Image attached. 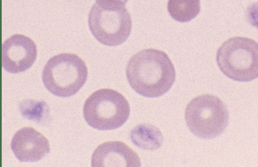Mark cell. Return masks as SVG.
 <instances>
[{"label": "cell", "mask_w": 258, "mask_h": 167, "mask_svg": "<svg viewBox=\"0 0 258 167\" xmlns=\"http://www.w3.org/2000/svg\"><path fill=\"white\" fill-rule=\"evenodd\" d=\"M126 76L131 88L147 98L164 95L176 81V71L169 56L156 49H146L133 56L126 65Z\"/></svg>", "instance_id": "obj_1"}, {"label": "cell", "mask_w": 258, "mask_h": 167, "mask_svg": "<svg viewBox=\"0 0 258 167\" xmlns=\"http://www.w3.org/2000/svg\"><path fill=\"white\" fill-rule=\"evenodd\" d=\"M88 24L97 41L108 47L123 44L132 30L126 5L114 0H97L89 13Z\"/></svg>", "instance_id": "obj_2"}, {"label": "cell", "mask_w": 258, "mask_h": 167, "mask_svg": "<svg viewBox=\"0 0 258 167\" xmlns=\"http://www.w3.org/2000/svg\"><path fill=\"white\" fill-rule=\"evenodd\" d=\"M88 78V68L76 54L61 53L47 61L42 71V82L55 96L68 98L75 95Z\"/></svg>", "instance_id": "obj_3"}, {"label": "cell", "mask_w": 258, "mask_h": 167, "mask_svg": "<svg viewBox=\"0 0 258 167\" xmlns=\"http://www.w3.org/2000/svg\"><path fill=\"white\" fill-rule=\"evenodd\" d=\"M218 66L225 76L236 82H248L258 77V44L244 37L225 41L216 54Z\"/></svg>", "instance_id": "obj_4"}, {"label": "cell", "mask_w": 258, "mask_h": 167, "mask_svg": "<svg viewBox=\"0 0 258 167\" xmlns=\"http://www.w3.org/2000/svg\"><path fill=\"white\" fill-rule=\"evenodd\" d=\"M185 120L188 129L197 137L214 139L228 126V109L218 97L205 94L188 103Z\"/></svg>", "instance_id": "obj_5"}, {"label": "cell", "mask_w": 258, "mask_h": 167, "mask_svg": "<svg viewBox=\"0 0 258 167\" xmlns=\"http://www.w3.org/2000/svg\"><path fill=\"white\" fill-rule=\"evenodd\" d=\"M84 117L90 126L97 130H114L128 119L130 106L119 92L103 88L94 92L85 100Z\"/></svg>", "instance_id": "obj_6"}, {"label": "cell", "mask_w": 258, "mask_h": 167, "mask_svg": "<svg viewBox=\"0 0 258 167\" xmlns=\"http://www.w3.org/2000/svg\"><path fill=\"white\" fill-rule=\"evenodd\" d=\"M37 58V47L31 39L14 35L2 46V66L12 74L21 73L32 67Z\"/></svg>", "instance_id": "obj_7"}, {"label": "cell", "mask_w": 258, "mask_h": 167, "mask_svg": "<svg viewBox=\"0 0 258 167\" xmlns=\"http://www.w3.org/2000/svg\"><path fill=\"white\" fill-rule=\"evenodd\" d=\"M11 148L21 162H37L49 153V141L31 127L19 129L12 138Z\"/></svg>", "instance_id": "obj_8"}, {"label": "cell", "mask_w": 258, "mask_h": 167, "mask_svg": "<svg viewBox=\"0 0 258 167\" xmlns=\"http://www.w3.org/2000/svg\"><path fill=\"white\" fill-rule=\"evenodd\" d=\"M92 167H140L138 154L121 141H108L95 150L91 158Z\"/></svg>", "instance_id": "obj_9"}, {"label": "cell", "mask_w": 258, "mask_h": 167, "mask_svg": "<svg viewBox=\"0 0 258 167\" xmlns=\"http://www.w3.org/2000/svg\"><path fill=\"white\" fill-rule=\"evenodd\" d=\"M130 139L136 147L148 151H155L161 147L164 136L157 127L141 123L130 132Z\"/></svg>", "instance_id": "obj_10"}, {"label": "cell", "mask_w": 258, "mask_h": 167, "mask_svg": "<svg viewBox=\"0 0 258 167\" xmlns=\"http://www.w3.org/2000/svg\"><path fill=\"white\" fill-rule=\"evenodd\" d=\"M167 9L174 20L188 23L199 15L201 0H169Z\"/></svg>", "instance_id": "obj_11"}, {"label": "cell", "mask_w": 258, "mask_h": 167, "mask_svg": "<svg viewBox=\"0 0 258 167\" xmlns=\"http://www.w3.org/2000/svg\"><path fill=\"white\" fill-rule=\"evenodd\" d=\"M114 1H118V2H120V3L125 4V5H126L128 0H114Z\"/></svg>", "instance_id": "obj_12"}]
</instances>
